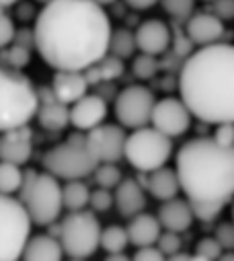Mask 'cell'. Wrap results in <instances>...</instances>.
Segmentation results:
<instances>
[{"mask_svg": "<svg viewBox=\"0 0 234 261\" xmlns=\"http://www.w3.org/2000/svg\"><path fill=\"white\" fill-rule=\"evenodd\" d=\"M187 37L193 45H212L222 41L226 29H224V21H220L214 13H191L187 19Z\"/></svg>", "mask_w": 234, "mask_h": 261, "instance_id": "17", "label": "cell"}, {"mask_svg": "<svg viewBox=\"0 0 234 261\" xmlns=\"http://www.w3.org/2000/svg\"><path fill=\"white\" fill-rule=\"evenodd\" d=\"M5 60H7V64H9V68H15V70H23L27 64L31 62V49H27V47H23V45H13L9 51H7V56H5Z\"/></svg>", "mask_w": 234, "mask_h": 261, "instance_id": "36", "label": "cell"}, {"mask_svg": "<svg viewBox=\"0 0 234 261\" xmlns=\"http://www.w3.org/2000/svg\"><path fill=\"white\" fill-rule=\"evenodd\" d=\"M162 11L177 21H185L195 11V0H158Z\"/></svg>", "mask_w": 234, "mask_h": 261, "instance_id": "32", "label": "cell"}, {"mask_svg": "<svg viewBox=\"0 0 234 261\" xmlns=\"http://www.w3.org/2000/svg\"><path fill=\"white\" fill-rule=\"evenodd\" d=\"M33 21V49L53 70H84L107 54L111 19L93 0H49Z\"/></svg>", "mask_w": 234, "mask_h": 261, "instance_id": "1", "label": "cell"}, {"mask_svg": "<svg viewBox=\"0 0 234 261\" xmlns=\"http://www.w3.org/2000/svg\"><path fill=\"white\" fill-rule=\"evenodd\" d=\"M222 251L224 249L218 245V241L214 237H206L195 243V249L191 255H193V259H199V261H216Z\"/></svg>", "mask_w": 234, "mask_h": 261, "instance_id": "33", "label": "cell"}, {"mask_svg": "<svg viewBox=\"0 0 234 261\" xmlns=\"http://www.w3.org/2000/svg\"><path fill=\"white\" fill-rule=\"evenodd\" d=\"M179 99L203 123L234 121V47L228 41L187 54L179 70Z\"/></svg>", "mask_w": 234, "mask_h": 261, "instance_id": "2", "label": "cell"}, {"mask_svg": "<svg viewBox=\"0 0 234 261\" xmlns=\"http://www.w3.org/2000/svg\"><path fill=\"white\" fill-rule=\"evenodd\" d=\"M132 72L136 79L140 81H150L156 76L158 72V60L156 56H150V54H140V56H132Z\"/></svg>", "mask_w": 234, "mask_h": 261, "instance_id": "30", "label": "cell"}, {"mask_svg": "<svg viewBox=\"0 0 234 261\" xmlns=\"http://www.w3.org/2000/svg\"><path fill=\"white\" fill-rule=\"evenodd\" d=\"M214 239L224 251H232L234 249V226L230 222H220L214 230Z\"/></svg>", "mask_w": 234, "mask_h": 261, "instance_id": "38", "label": "cell"}, {"mask_svg": "<svg viewBox=\"0 0 234 261\" xmlns=\"http://www.w3.org/2000/svg\"><path fill=\"white\" fill-rule=\"evenodd\" d=\"M91 175H93V179L99 187H105V189H111V191L117 183L122 181V169L115 163H97V167Z\"/></svg>", "mask_w": 234, "mask_h": 261, "instance_id": "29", "label": "cell"}, {"mask_svg": "<svg viewBox=\"0 0 234 261\" xmlns=\"http://www.w3.org/2000/svg\"><path fill=\"white\" fill-rule=\"evenodd\" d=\"M154 93L144 85H130L115 95L113 111L120 125L136 129L150 123V113L154 105Z\"/></svg>", "mask_w": 234, "mask_h": 261, "instance_id": "10", "label": "cell"}, {"mask_svg": "<svg viewBox=\"0 0 234 261\" xmlns=\"http://www.w3.org/2000/svg\"><path fill=\"white\" fill-rule=\"evenodd\" d=\"M156 218L164 230H174V232H185L187 228H191V224L195 220L193 212L189 208V202L179 200V198L164 200L162 206L158 208Z\"/></svg>", "mask_w": 234, "mask_h": 261, "instance_id": "19", "label": "cell"}, {"mask_svg": "<svg viewBox=\"0 0 234 261\" xmlns=\"http://www.w3.org/2000/svg\"><path fill=\"white\" fill-rule=\"evenodd\" d=\"M21 259H25V261H60V259H64V251H62L60 241L51 234H35V237L29 234L23 245Z\"/></svg>", "mask_w": 234, "mask_h": 261, "instance_id": "21", "label": "cell"}, {"mask_svg": "<svg viewBox=\"0 0 234 261\" xmlns=\"http://www.w3.org/2000/svg\"><path fill=\"white\" fill-rule=\"evenodd\" d=\"M97 167V161L89 152L84 144V136L80 132L70 134V138L62 144L49 148L43 156V169L55 179H84Z\"/></svg>", "mask_w": 234, "mask_h": 261, "instance_id": "8", "label": "cell"}, {"mask_svg": "<svg viewBox=\"0 0 234 261\" xmlns=\"http://www.w3.org/2000/svg\"><path fill=\"white\" fill-rule=\"evenodd\" d=\"M68 109L70 105H66L64 101H60L49 85H41L37 87V123L47 129V132H62L64 127H68L70 117H68Z\"/></svg>", "mask_w": 234, "mask_h": 261, "instance_id": "13", "label": "cell"}, {"mask_svg": "<svg viewBox=\"0 0 234 261\" xmlns=\"http://www.w3.org/2000/svg\"><path fill=\"white\" fill-rule=\"evenodd\" d=\"M89 185L82 179H70L62 185V206L68 212H76L89 206Z\"/></svg>", "mask_w": 234, "mask_h": 261, "instance_id": "25", "label": "cell"}, {"mask_svg": "<svg viewBox=\"0 0 234 261\" xmlns=\"http://www.w3.org/2000/svg\"><path fill=\"white\" fill-rule=\"evenodd\" d=\"M31 220L23 204L13 195L0 193V261L21 259L23 245L31 234Z\"/></svg>", "mask_w": 234, "mask_h": 261, "instance_id": "9", "label": "cell"}, {"mask_svg": "<svg viewBox=\"0 0 234 261\" xmlns=\"http://www.w3.org/2000/svg\"><path fill=\"white\" fill-rule=\"evenodd\" d=\"M105 259H107V261H120V259H122V261H128V259H132V257L126 255L124 251H120V253H107Z\"/></svg>", "mask_w": 234, "mask_h": 261, "instance_id": "45", "label": "cell"}, {"mask_svg": "<svg viewBox=\"0 0 234 261\" xmlns=\"http://www.w3.org/2000/svg\"><path fill=\"white\" fill-rule=\"evenodd\" d=\"M49 87L57 99L70 105L76 99H80L82 95H86L91 85L86 83V76L82 70H55Z\"/></svg>", "mask_w": 234, "mask_h": 261, "instance_id": "20", "label": "cell"}, {"mask_svg": "<svg viewBox=\"0 0 234 261\" xmlns=\"http://www.w3.org/2000/svg\"><path fill=\"white\" fill-rule=\"evenodd\" d=\"M126 127L120 123H99L84 136V144L97 163H117L124 159Z\"/></svg>", "mask_w": 234, "mask_h": 261, "instance_id": "11", "label": "cell"}, {"mask_svg": "<svg viewBox=\"0 0 234 261\" xmlns=\"http://www.w3.org/2000/svg\"><path fill=\"white\" fill-rule=\"evenodd\" d=\"M214 3V15L220 21H230L234 17V0H212Z\"/></svg>", "mask_w": 234, "mask_h": 261, "instance_id": "41", "label": "cell"}, {"mask_svg": "<svg viewBox=\"0 0 234 261\" xmlns=\"http://www.w3.org/2000/svg\"><path fill=\"white\" fill-rule=\"evenodd\" d=\"M168 259H170V261H185V259H193V255H191V253H183V251H177V253H172Z\"/></svg>", "mask_w": 234, "mask_h": 261, "instance_id": "46", "label": "cell"}, {"mask_svg": "<svg viewBox=\"0 0 234 261\" xmlns=\"http://www.w3.org/2000/svg\"><path fill=\"white\" fill-rule=\"evenodd\" d=\"M124 3L134 11H148L154 5H158V0H124Z\"/></svg>", "mask_w": 234, "mask_h": 261, "instance_id": "44", "label": "cell"}, {"mask_svg": "<svg viewBox=\"0 0 234 261\" xmlns=\"http://www.w3.org/2000/svg\"><path fill=\"white\" fill-rule=\"evenodd\" d=\"M191 111L179 97H162L152 105L150 123L168 138L183 136L191 127Z\"/></svg>", "mask_w": 234, "mask_h": 261, "instance_id": "12", "label": "cell"}, {"mask_svg": "<svg viewBox=\"0 0 234 261\" xmlns=\"http://www.w3.org/2000/svg\"><path fill=\"white\" fill-rule=\"evenodd\" d=\"M89 206L93 208V212H107L113 208V193L111 189L105 187H97L95 191L89 193Z\"/></svg>", "mask_w": 234, "mask_h": 261, "instance_id": "35", "label": "cell"}, {"mask_svg": "<svg viewBox=\"0 0 234 261\" xmlns=\"http://www.w3.org/2000/svg\"><path fill=\"white\" fill-rule=\"evenodd\" d=\"M174 173L187 202L230 204L234 193V148H224L208 136L187 140L174 156Z\"/></svg>", "mask_w": 234, "mask_h": 261, "instance_id": "3", "label": "cell"}, {"mask_svg": "<svg viewBox=\"0 0 234 261\" xmlns=\"http://www.w3.org/2000/svg\"><path fill=\"white\" fill-rule=\"evenodd\" d=\"M84 76H86V83L93 87V85H101V83H107V81H115L117 76H122L124 72V62L120 58H115L111 54H105L101 60H97L93 66L84 68L82 70Z\"/></svg>", "mask_w": 234, "mask_h": 261, "instance_id": "24", "label": "cell"}, {"mask_svg": "<svg viewBox=\"0 0 234 261\" xmlns=\"http://www.w3.org/2000/svg\"><path fill=\"white\" fill-rule=\"evenodd\" d=\"M13 43L17 45H23L27 49H33V29H21V31H15V37H13Z\"/></svg>", "mask_w": 234, "mask_h": 261, "instance_id": "42", "label": "cell"}, {"mask_svg": "<svg viewBox=\"0 0 234 261\" xmlns=\"http://www.w3.org/2000/svg\"><path fill=\"white\" fill-rule=\"evenodd\" d=\"M134 39H136V49L150 54V56H160L172 43V31L168 29V25L164 21L148 19L138 25Z\"/></svg>", "mask_w": 234, "mask_h": 261, "instance_id": "16", "label": "cell"}, {"mask_svg": "<svg viewBox=\"0 0 234 261\" xmlns=\"http://www.w3.org/2000/svg\"><path fill=\"white\" fill-rule=\"evenodd\" d=\"M15 23L9 15H5V9H0V49L3 47H9L13 43V37H15Z\"/></svg>", "mask_w": 234, "mask_h": 261, "instance_id": "39", "label": "cell"}, {"mask_svg": "<svg viewBox=\"0 0 234 261\" xmlns=\"http://www.w3.org/2000/svg\"><path fill=\"white\" fill-rule=\"evenodd\" d=\"M226 206L228 204H224V202H189L193 218L201 220V222H214L224 212Z\"/></svg>", "mask_w": 234, "mask_h": 261, "instance_id": "31", "label": "cell"}, {"mask_svg": "<svg viewBox=\"0 0 234 261\" xmlns=\"http://www.w3.org/2000/svg\"><path fill=\"white\" fill-rule=\"evenodd\" d=\"M19 3L21 0H0V9H9V7H15Z\"/></svg>", "mask_w": 234, "mask_h": 261, "instance_id": "47", "label": "cell"}, {"mask_svg": "<svg viewBox=\"0 0 234 261\" xmlns=\"http://www.w3.org/2000/svg\"><path fill=\"white\" fill-rule=\"evenodd\" d=\"M19 202L23 204L31 224L47 226L57 220L64 210L62 206V185L47 171L37 173L35 169L23 171V181L19 187Z\"/></svg>", "mask_w": 234, "mask_h": 261, "instance_id": "4", "label": "cell"}, {"mask_svg": "<svg viewBox=\"0 0 234 261\" xmlns=\"http://www.w3.org/2000/svg\"><path fill=\"white\" fill-rule=\"evenodd\" d=\"M37 111V87L15 68H0V132L31 123Z\"/></svg>", "mask_w": 234, "mask_h": 261, "instance_id": "5", "label": "cell"}, {"mask_svg": "<svg viewBox=\"0 0 234 261\" xmlns=\"http://www.w3.org/2000/svg\"><path fill=\"white\" fill-rule=\"evenodd\" d=\"M220 146L224 148H234V123L232 121H222L216 123L214 136H212Z\"/></svg>", "mask_w": 234, "mask_h": 261, "instance_id": "37", "label": "cell"}, {"mask_svg": "<svg viewBox=\"0 0 234 261\" xmlns=\"http://www.w3.org/2000/svg\"><path fill=\"white\" fill-rule=\"evenodd\" d=\"M203 3H212V0H203Z\"/></svg>", "mask_w": 234, "mask_h": 261, "instance_id": "50", "label": "cell"}, {"mask_svg": "<svg viewBox=\"0 0 234 261\" xmlns=\"http://www.w3.org/2000/svg\"><path fill=\"white\" fill-rule=\"evenodd\" d=\"M95 5H101V7H107V5H113L115 0H93Z\"/></svg>", "mask_w": 234, "mask_h": 261, "instance_id": "48", "label": "cell"}, {"mask_svg": "<svg viewBox=\"0 0 234 261\" xmlns=\"http://www.w3.org/2000/svg\"><path fill=\"white\" fill-rule=\"evenodd\" d=\"M23 181V169L19 165L0 161V193L15 195Z\"/></svg>", "mask_w": 234, "mask_h": 261, "instance_id": "28", "label": "cell"}, {"mask_svg": "<svg viewBox=\"0 0 234 261\" xmlns=\"http://www.w3.org/2000/svg\"><path fill=\"white\" fill-rule=\"evenodd\" d=\"M107 99L101 95H82L72 103L68 109L70 123L78 129V132H89L95 125L103 123L107 117Z\"/></svg>", "mask_w": 234, "mask_h": 261, "instance_id": "15", "label": "cell"}, {"mask_svg": "<svg viewBox=\"0 0 234 261\" xmlns=\"http://www.w3.org/2000/svg\"><path fill=\"white\" fill-rule=\"evenodd\" d=\"M37 3H41V5H45V3H49V0H37Z\"/></svg>", "mask_w": 234, "mask_h": 261, "instance_id": "49", "label": "cell"}, {"mask_svg": "<svg viewBox=\"0 0 234 261\" xmlns=\"http://www.w3.org/2000/svg\"><path fill=\"white\" fill-rule=\"evenodd\" d=\"M115 193H113V206L117 208L124 218H132L136 216L138 212H144L148 200H146V193H144V187L134 179V177H128L117 183L115 187Z\"/></svg>", "mask_w": 234, "mask_h": 261, "instance_id": "18", "label": "cell"}, {"mask_svg": "<svg viewBox=\"0 0 234 261\" xmlns=\"http://www.w3.org/2000/svg\"><path fill=\"white\" fill-rule=\"evenodd\" d=\"M35 9H33V5L31 3H21L19 7H17V17L21 19V21H33L35 19Z\"/></svg>", "mask_w": 234, "mask_h": 261, "instance_id": "43", "label": "cell"}, {"mask_svg": "<svg viewBox=\"0 0 234 261\" xmlns=\"http://www.w3.org/2000/svg\"><path fill=\"white\" fill-rule=\"evenodd\" d=\"M132 259H136V261H162L166 257L156 249V245H146V247H136V253Z\"/></svg>", "mask_w": 234, "mask_h": 261, "instance_id": "40", "label": "cell"}, {"mask_svg": "<svg viewBox=\"0 0 234 261\" xmlns=\"http://www.w3.org/2000/svg\"><path fill=\"white\" fill-rule=\"evenodd\" d=\"M101 222L93 210H76L68 212L66 218L60 220V241L64 257L74 261H82L93 257L99 251Z\"/></svg>", "mask_w": 234, "mask_h": 261, "instance_id": "7", "label": "cell"}, {"mask_svg": "<svg viewBox=\"0 0 234 261\" xmlns=\"http://www.w3.org/2000/svg\"><path fill=\"white\" fill-rule=\"evenodd\" d=\"M154 245H156V249H158L164 257H170L172 253L181 251L183 241H181L179 232H174V230H160V234H158V239H156Z\"/></svg>", "mask_w": 234, "mask_h": 261, "instance_id": "34", "label": "cell"}, {"mask_svg": "<svg viewBox=\"0 0 234 261\" xmlns=\"http://www.w3.org/2000/svg\"><path fill=\"white\" fill-rule=\"evenodd\" d=\"M134 51H136V39H134V33L128 27L111 29L109 43H107V54L120 58V60H128V58L134 56Z\"/></svg>", "mask_w": 234, "mask_h": 261, "instance_id": "26", "label": "cell"}, {"mask_svg": "<svg viewBox=\"0 0 234 261\" xmlns=\"http://www.w3.org/2000/svg\"><path fill=\"white\" fill-rule=\"evenodd\" d=\"M130 245L128 241V232L124 226L120 224H111L107 228H101V237H99V247L105 253H120L126 251Z\"/></svg>", "mask_w": 234, "mask_h": 261, "instance_id": "27", "label": "cell"}, {"mask_svg": "<svg viewBox=\"0 0 234 261\" xmlns=\"http://www.w3.org/2000/svg\"><path fill=\"white\" fill-rule=\"evenodd\" d=\"M162 226L158 222L156 216L146 214V212H138L136 216L130 218V224L126 226L128 232V241L134 247H146V245H154L158 234H160Z\"/></svg>", "mask_w": 234, "mask_h": 261, "instance_id": "22", "label": "cell"}, {"mask_svg": "<svg viewBox=\"0 0 234 261\" xmlns=\"http://www.w3.org/2000/svg\"><path fill=\"white\" fill-rule=\"evenodd\" d=\"M146 189L150 191V195L158 202L170 200V198H177L181 187H179V177L174 173V169L162 165L154 171L148 173V183Z\"/></svg>", "mask_w": 234, "mask_h": 261, "instance_id": "23", "label": "cell"}, {"mask_svg": "<svg viewBox=\"0 0 234 261\" xmlns=\"http://www.w3.org/2000/svg\"><path fill=\"white\" fill-rule=\"evenodd\" d=\"M33 154V129L29 123L0 132V161L27 165Z\"/></svg>", "mask_w": 234, "mask_h": 261, "instance_id": "14", "label": "cell"}, {"mask_svg": "<svg viewBox=\"0 0 234 261\" xmlns=\"http://www.w3.org/2000/svg\"><path fill=\"white\" fill-rule=\"evenodd\" d=\"M172 156V138L164 136L152 125L136 127L126 136L124 142V159L136 169L150 173L162 165H166Z\"/></svg>", "mask_w": 234, "mask_h": 261, "instance_id": "6", "label": "cell"}]
</instances>
